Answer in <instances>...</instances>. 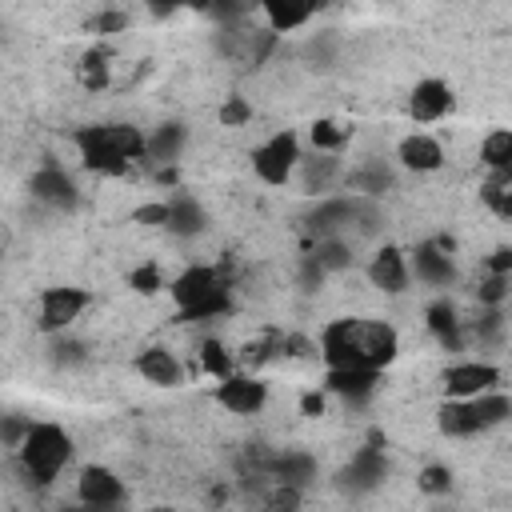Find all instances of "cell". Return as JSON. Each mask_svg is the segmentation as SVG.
<instances>
[{"label": "cell", "instance_id": "cell-1", "mask_svg": "<svg viewBox=\"0 0 512 512\" xmlns=\"http://www.w3.org/2000/svg\"><path fill=\"white\" fill-rule=\"evenodd\" d=\"M76 148L88 172L124 176L136 160H144V132L136 124H88L76 128Z\"/></svg>", "mask_w": 512, "mask_h": 512}, {"label": "cell", "instance_id": "cell-2", "mask_svg": "<svg viewBox=\"0 0 512 512\" xmlns=\"http://www.w3.org/2000/svg\"><path fill=\"white\" fill-rule=\"evenodd\" d=\"M168 292H172V304H176L180 320H196L200 324V320H216V316L232 312V288H228L224 272L212 268V264L184 268L168 284Z\"/></svg>", "mask_w": 512, "mask_h": 512}, {"label": "cell", "instance_id": "cell-3", "mask_svg": "<svg viewBox=\"0 0 512 512\" xmlns=\"http://www.w3.org/2000/svg\"><path fill=\"white\" fill-rule=\"evenodd\" d=\"M512 416V400L508 392L492 388V392H480L472 400H444L440 412H436V424L444 436H456V440H468V436H480L496 424H504Z\"/></svg>", "mask_w": 512, "mask_h": 512}, {"label": "cell", "instance_id": "cell-4", "mask_svg": "<svg viewBox=\"0 0 512 512\" xmlns=\"http://www.w3.org/2000/svg\"><path fill=\"white\" fill-rule=\"evenodd\" d=\"M16 456H20L24 476L44 488V484H52V480L60 476V468L68 464L72 440H68V432H64L60 424L40 420V424H28V432H24L20 448H16Z\"/></svg>", "mask_w": 512, "mask_h": 512}, {"label": "cell", "instance_id": "cell-5", "mask_svg": "<svg viewBox=\"0 0 512 512\" xmlns=\"http://www.w3.org/2000/svg\"><path fill=\"white\" fill-rule=\"evenodd\" d=\"M396 352H400V336H396L392 324H384V320H356V328H352V364L356 368L380 372V368H388L396 360Z\"/></svg>", "mask_w": 512, "mask_h": 512}, {"label": "cell", "instance_id": "cell-6", "mask_svg": "<svg viewBox=\"0 0 512 512\" xmlns=\"http://www.w3.org/2000/svg\"><path fill=\"white\" fill-rule=\"evenodd\" d=\"M296 164H300V140H296L292 128L268 136V140L252 152V172H256L264 184H272V188L288 184V176L296 172Z\"/></svg>", "mask_w": 512, "mask_h": 512}, {"label": "cell", "instance_id": "cell-7", "mask_svg": "<svg viewBox=\"0 0 512 512\" xmlns=\"http://www.w3.org/2000/svg\"><path fill=\"white\" fill-rule=\"evenodd\" d=\"M440 388H444L448 400H472L480 392L500 388V368L488 364V360H456V364L444 368Z\"/></svg>", "mask_w": 512, "mask_h": 512}, {"label": "cell", "instance_id": "cell-8", "mask_svg": "<svg viewBox=\"0 0 512 512\" xmlns=\"http://www.w3.org/2000/svg\"><path fill=\"white\" fill-rule=\"evenodd\" d=\"M88 292L84 288H72V284H60V288H44L40 292V308H36V324L40 332H64L72 320H80V312L88 308Z\"/></svg>", "mask_w": 512, "mask_h": 512}, {"label": "cell", "instance_id": "cell-9", "mask_svg": "<svg viewBox=\"0 0 512 512\" xmlns=\"http://www.w3.org/2000/svg\"><path fill=\"white\" fill-rule=\"evenodd\" d=\"M76 496H80V504H88V508L112 512V508H120V500H124V480H120L112 468H104V464H88V468H80Z\"/></svg>", "mask_w": 512, "mask_h": 512}, {"label": "cell", "instance_id": "cell-10", "mask_svg": "<svg viewBox=\"0 0 512 512\" xmlns=\"http://www.w3.org/2000/svg\"><path fill=\"white\" fill-rule=\"evenodd\" d=\"M452 104H456L452 88L440 76H424V80H416V88L408 96V116L416 124H436V120H444L452 112Z\"/></svg>", "mask_w": 512, "mask_h": 512}, {"label": "cell", "instance_id": "cell-11", "mask_svg": "<svg viewBox=\"0 0 512 512\" xmlns=\"http://www.w3.org/2000/svg\"><path fill=\"white\" fill-rule=\"evenodd\" d=\"M216 400H220L228 412H236V416H256V412L268 404V384H264L260 376L232 372L228 380H220Z\"/></svg>", "mask_w": 512, "mask_h": 512}, {"label": "cell", "instance_id": "cell-12", "mask_svg": "<svg viewBox=\"0 0 512 512\" xmlns=\"http://www.w3.org/2000/svg\"><path fill=\"white\" fill-rule=\"evenodd\" d=\"M368 280H372V288H380L384 296H400V292L408 288V280H412L408 256H404L396 244H384V248L368 260Z\"/></svg>", "mask_w": 512, "mask_h": 512}, {"label": "cell", "instance_id": "cell-13", "mask_svg": "<svg viewBox=\"0 0 512 512\" xmlns=\"http://www.w3.org/2000/svg\"><path fill=\"white\" fill-rule=\"evenodd\" d=\"M408 272H416V280H420V284H428V288H448V284L456 280L452 252L436 248L432 240L416 244V252L408 256Z\"/></svg>", "mask_w": 512, "mask_h": 512}, {"label": "cell", "instance_id": "cell-14", "mask_svg": "<svg viewBox=\"0 0 512 512\" xmlns=\"http://www.w3.org/2000/svg\"><path fill=\"white\" fill-rule=\"evenodd\" d=\"M396 160L408 168V172H436L444 164V148L436 136L428 132H408L400 144H396Z\"/></svg>", "mask_w": 512, "mask_h": 512}, {"label": "cell", "instance_id": "cell-15", "mask_svg": "<svg viewBox=\"0 0 512 512\" xmlns=\"http://www.w3.org/2000/svg\"><path fill=\"white\" fill-rule=\"evenodd\" d=\"M136 372L148 384H156V388H180L184 384V364L168 348H160V344H152V348H144L136 356Z\"/></svg>", "mask_w": 512, "mask_h": 512}, {"label": "cell", "instance_id": "cell-16", "mask_svg": "<svg viewBox=\"0 0 512 512\" xmlns=\"http://www.w3.org/2000/svg\"><path fill=\"white\" fill-rule=\"evenodd\" d=\"M376 380H380V372H372V368H328L324 392H332L340 400H364L376 392Z\"/></svg>", "mask_w": 512, "mask_h": 512}, {"label": "cell", "instance_id": "cell-17", "mask_svg": "<svg viewBox=\"0 0 512 512\" xmlns=\"http://www.w3.org/2000/svg\"><path fill=\"white\" fill-rule=\"evenodd\" d=\"M32 196L44 200V204H52V208H72L76 204V184H72V176L64 168L48 164V168H40L32 176Z\"/></svg>", "mask_w": 512, "mask_h": 512}, {"label": "cell", "instance_id": "cell-18", "mask_svg": "<svg viewBox=\"0 0 512 512\" xmlns=\"http://www.w3.org/2000/svg\"><path fill=\"white\" fill-rule=\"evenodd\" d=\"M204 228H208V212L200 208V200L188 196V192H176L168 200V224H164V232H172V236H200Z\"/></svg>", "mask_w": 512, "mask_h": 512}, {"label": "cell", "instance_id": "cell-19", "mask_svg": "<svg viewBox=\"0 0 512 512\" xmlns=\"http://www.w3.org/2000/svg\"><path fill=\"white\" fill-rule=\"evenodd\" d=\"M424 324H428V332H432L444 348L460 352V344H464V324H460V312H456L452 300H432V304L424 308Z\"/></svg>", "mask_w": 512, "mask_h": 512}, {"label": "cell", "instance_id": "cell-20", "mask_svg": "<svg viewBox=\"0 0 512 512\" xmlns=\"http://www.w3.org/2000/svg\"><path fill=\"white\" fill-rule=\"evenodd\" d=\"M256 12L264 16V24H268V36H280V32H296V28H304V24L316 16V8H312V4H280V0H264Z\"/></svg>", "mask_w": 512, "mask_h": 512}, {"label": "cell", "instance_id": "cell-21", "mask_svg": "<svg viewBox=\"0 0 512 512\" xmlns=\"http://www.w3.org/2000/svg\"><path fill=\"white\" fill-rule=\"evenodd\" d=\"M388 476V460H384V452L372 444V448H360L356 456H352V464L344 468V480L352 484V488H376L380 480Z\"/></svg>", "mask_w": 512, "mask_h": 512}, {"label": "cell", "instance_id": "cell-22", "mask_svg": "<svg viewBox=\"0 0 512 512\" xmlns=\"http://www.w3.org/2000/svg\"><path fill=\"white\" fill-rule=\"evenodd\" d=\"M112 60H116V52H112L108 44L88 48V52L80 56V68H76L80 84H84L88 92H104V88L112 84Z\"/></svg>", "mask_w": 512, "mask_h": 512}, {"label": "cell", "instance_id": "cell-23", "mask_svg": "<svg viewBox=\"0 0 512 512\" xmlns=\"http://www.w3.org/2000/svg\"><path fill=\"white\" fill-rule=\"evenodd\" d=\"M184 140H188L184 124H160L152 136H144V160H156L160 168H168V164H176Z\"/></svg>", "mask_w": 512, "mask_h": 512}, {"label": "cell", "instance_id": "cell-24", "mask_svg": "<svg viewBox=\"0 0 512 512\" xmlns=\"http://www.w3.org/2000/svg\"><path fill=\"white\" fill-rule=\"evenodd\" d=\"M272 476H276V484H292L304 492L316 480V460L308 452H284L272 460Z\"/></svg>", "mask_w": 512, "mask_h": 512}, {"label": "cell", "instance_id": "cell-25", "mask_svg": "<svg viewBox=\"0 0 512 512\" xmlns=\"http://www.w3.org/2000/svg\"><path fill=\"white\" fill-rule=\"evenodd\" d=\"M480 160L488 172H512V132L508 128H492L480 140Z\"/></svg>", "mask_w": 512, "mask_h": 512}, {"label": "cell", "instance_id": "cell-26", "mask_svg": "<svg viewBox=\"0 0 512 512\" xmlns=\"http://www.w3.org/2000/svg\"><path fill=\"white\" fill-rule=\"evenodd\" d=\"M480 200H484L500 220H508V216H512V172H488L484 184H480Z\"/></svg>", "mask_w": 512, "mask_h": 512}, {"label": "cell", "instance_id": "cell-27", "mask_svg": "<svg viewBox=\"0 0 512 512\" xmlns=\"http://www.w3.org/2000/svg\"><path fill=\"white\" fill-rule=\"evenodd\" d=\"M308 136H312L316 152H324V156H336V152L348 144L352 128H348V124H340V120H332V116H320V120H312Z\"/></svg>", "mask_w": 512, "mask_h": 512}, {"label": "cell", "instance_id": "cell-28", "mask_svg": "<svg viewBox=\"0 0 512 512\" xmlns=\"http://www.w3.org/2000/svg\"><path fill=\"white\" fill-rule=\"evenodd\" d=\"M308 256L320 264L324 276H328V272H344V268H352V248L344 244V236H320V244H316Z\"/></svg>", "mask_w": 512, "mask_h": 512}, {"label": "cell", "instance_id": "cell-29", "mask_svg": "<svg viewBox=\"0 0 512 512\" xmlns=\"http://www.w3.org/2000/svg\"><path fill=\"white\" fill-rule=\"evenodd\" d=\"M200 368L212 376V380H228L236 372V356L224 348V340H204L200 344Z\"/></svg>", "mask_w": 512, "mask_h": 512}, {"label": "cell", "instance_id": "cell-30", "mask_svg": "<svg viewBox=\"0 0 512 512\" xmlns=\"http://www.w3.org/2000/svg\"><path fill=\"white\" fill-rule=\"evenodd\" d=\"M128 288H132L136 296H156V292L164 288V268H160L156 260L136 264V268L128 272Z\"/></svg>", "mask_w": 512, "mask_h": 512}, {"label": "cell", "instance_id": "cell-31", "mask_svg": "<svg viewBox=\"0 0 512 512\" xmlns=\"http://www.w3.org/2000/svg\"><path fill=\"white\" fill-rule=\"evenodd\" d=\"M348 184H352L356 192H364V196H380V192L392 184V176H388L384 164H364V168H356V172L348 176Z\"/></svg>", "mask_w": 512, "mask_h": 512}, {"label": "cell", "instance_id": "cell-32", "mask_svg": "<svg viewBox=\"0 0 512 512\" xmlns=\"http://www.w3.org/2000/svg\"><path fill=\"white\" fill-rule=\"evenodd\" d=\"M416 488L424 492V496H448L452 492V468L448 464H424L420 468V476H416Z\"/></svg>", "mask_w": 512, "mask_h": 512}, {"label": "cell", "instance_id": "cell-33", "mask_svg": "<svg viewBox=\"0 0 512 512\" xmlns=\"http://www.w3.org/2000/svg\"><path fill=\"white\" fill-rule=\"evenodd\" d=\"M124 28H128V12H120V8H104L88 20V32H96V36H112V32H124Z\"/></svg>", "mask_w": 512, "mask_h": 512}, {"label": "cell", "instance_id": "cell-34", "mask_svg": "<svg viewBox=\"0 0 512 512\" xmlns=\"http://www.w3.org/2000/svg\"><path fill=\"white\" fill-rule=\"evenodd\" d=\"M252 120V104L244 100V96H228L224 104H220V124L224 128H244Z\"/></svg>", "mask_w": 512, "mask_h": 512}, {"label": "cell", "instance_id": "cell-35", "mask_svg": "<svg viewBox=\"0 0 512 512\" xmlns=\"http://www.w3.org/2000/svg\"><path fill=\"white\" fill-rule=\"evenodd\" d=\"M300 500H304V492L292 488V484H272V492H268L272 512H300Z\"/></svg>", "mask_w": 512, "mask_h": 512}, {"label": "cell", "instance_id": "cell-36", "mask_svg": "<svg viewBox=\"0 0 512 512\" xmlns=\"http://www.w3.org/2000/svg\"><path fill=\"white\" fill-rule=\"evenodd\" d=\"M508 280H512V276H488V280L476 288L480 304H488V308H500V304L508 300Z\"/></svg>", "mask_w": 512, "mask_h": 512}, {"label": "cell", "instance_id": "cell-37", "mask_svg": "<svg viewBox=\"0 0 512 512\" xmlns=\"http://www.w3.org/2000/svg\"><path fill=\"white\" fill-rule=\"evenodd\" d=\"M136 224H148V228H164L168 224V200H152V204H140L132 212Z\"/></svg>", "mask_w": 512, "mask_h": 512}, {"label": "cell", "instance_id": "cell-38", "mask_svg": "<svg viewBox=\"0 0 512 512\" xmlns=\"http://www.w3.org/2000/svg\"><path fill=\"white\" fill-rule=\"evenodd\" d=\"M28 424H32V420H16V416H4V420H0V440H4L8 448H20V440H24Z\"/></svg>", "mask_w": 512, "mask_h": 512}, {"label": "cell", "instance_id": "cell-39", "mask_svg": "<svg viewBox=\"0 0 512 512\" xmlns=\"http://www.w3.org/2000/svg\"><path fill=\"white\" fill-rule=\"evenodd\" d=\"M324 408H328V392H324V388H308V392L300 396V412H304V416H324Z\"/></svg>", "mask_w": 512, "mask_h": 512}, {"label": "cell", "instance_id": "cell-40", "mask_svg": "<svg viewBox=\"0 0 512 512\" xmlns=\"http://www.w3.org/2000/svg\"><path fill=\"white\" fill-rule=\"evenodd\" d=\"M488 276H512V248H496L488 256Z\"/></svg>", "mask_w": 512, "mask_h": 512}, {"label": "cell", "instance_id": "cell-41", "mask_svg": "<svg viewBox=\"0 0 512 512\" xmlns=\"http://www.w3.org/2000/svg\"><path fill=\"white\" fill-rule=\"evenodd\" d=\"M268 352H272V344H268V340H252V344H244V352H240V360H236V364H264V360H268Z\"/></svg>", "mask_w": 512, "mask_h": 512}, {"label": "cell", "instance_id": "cell-42", "mask_svg": "<svg viewBox=\"0 0 512 512\" xmlns=\"http://www.w3.org/2000/svg\"><path fill=\"white\" fill-rule=\"evenodd\" d=\"M148 12H152V16H156V20H164V16H172V12H176V8H172V4H152V8H148Z\"/></svg>", "mask_w": 512, "mask_h": 512}, {"label": "cell", "instance_id": "cell-43", "mask_svg": "<svg viewBox=\"0 0 512 512\" xmlns=\"http://www.w3.org/2000/svg\"><path fill=\"white\" fill-rule=\"evenodd\" d=\"M60 512H100V508H88V504H76V508H60Z\"/></svg>", "mask_w": 512, "mask_h": 512}, {"label": "cell", "instance_id": "cell-44", "mask_svg": "<svg viewBox=\"0 0 512 512\" xmlns=\"http://www.w3.org/2000/svg\"><path fill=\"white\" fill-rule=\"evenodd\" d=\"M432 512H448V508H432Z\"/></svg>", "mask_w": 512, "mask_h": 512}, {"label": "cell", "instance_id": "cell-45", "mask_svg": "<svg viewBox=\"0 0 512 512\" xmlns=\"http://www.w3.org/2000/svg\"><path fill=\"white\" fill-rule=\"evenodd\" d=\"M12 512H16V508H12Z\"/></svg>", "mask_w": 512, "mask_h": 512}]
</instances>
